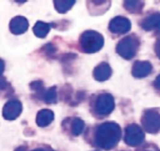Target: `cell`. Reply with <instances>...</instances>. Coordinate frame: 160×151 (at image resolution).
<instances>
[{"label": "cell", "mask_w": 160, "mask_h": 151, "mask_svg": "<svg viewBox=\"0 0 160 151\" xmlns=\"http://www.w3.org/2000/svg\"><path fill=\"white\" fill-rule=\"evenodd\" d=\"M153 86L155 87V89L158 91V92H160V75H158L157 77V78L155 79L154 83H153Z\"/></svg>", "instance_id": "cell-22"}, {"label": "cell", "mask_w": 160, "mask_h": 151, "mask_svg": "<svg viewBox=\"0 0 160 151\" xmlns=\"http://www.w3.org/2000/svg\"><path fill=\"white\" fill-rule=\"evenodd\" d=\"M22 111V105L19 100L12 99L8 101L3 107V118L7 120H14L21 115Z\"/></svg>", "instance_id": "cell-7"}, {"label": "cell", "mask_w": 160, "mask_h": 151, "mask_svg": "<svg viewBox=\"0 0 160 151\" xmlns=\"http://www.w3.org/2000/svg\"><path fill=\"white\" fill-rule=\"evenodd\" d=\"M87 3L90 4V7H89V12H91L92 14H94V13H95V15L99 14L98 11H101V13L106 12L103 9H101V7H105L106 3H108V2H105V1H101V2H99V1L98 2V1H94L95 4H93V2L91 1V2H87Z\"/></svg>", "instance_id": "cell-20"}, {"label": "cell", "mask_w": 160, "mask_h": 151, "mask_svg": "<svg viewBox=\"0 0 160 151\" xmlns=\"http://www.w3.org/2000/svg\"><path fill=\"white\" fill-rule=\"evenodd\" d=\"M153 70L152 64L148 61H136L131 69L132 76L136 78H144L148 77Z\"/></svg>", "instance_id": "cell-9"}, {"label": "cell", "mask_w": 160, "mask_h": 151, "mask_svg": "<svg viewBox=\"0 0 160 151\" xmlns=\"http://www.w3.org/2000/svg\"><path fill=\"white\" fill-rule=\"evenodd\" d=\"M42 101H44L46 104H54L57 101V92H56V87H51L46 90Z\"/></svg>", "instance_id": "cell-19"}, {"label": "cell", "mask_w": 160, "mask_h": 151, "mask_svg": "<svg viewBox=\"0 0 160 151\" xmlns=\"http://www.w3.org/2000/svg\"><path fill=\"white\" fill-rule=\"evenodd\" d=\"M54 120V114L50 109H41L38 112L36 117V123L38 127H47Z\"/></svg>", "instance_id": "cell-13"}, {"label": "cell", "mask_w": 160, "mask_h": 151, "mask_svg": "<svg viewBox=\"0 0 160 151\" xmlns=\"http://www.w3.org/2000/svg\"><path fill=\"white\" fill-rule=\"evenodd\" d=\"M114 98L110 93H101L98 95L93 103V111L97 116H109L114 109Z\"/></svg>", "instance_id": "cell-4"}, {"label": "cell", "mask_w": 160, "mask_h": 151, "mask_svg": "<svg viewBox=\"0 0 160 151\" xmlns=\"http://www.w3.org/2000/svg\"><path fill=\"white\" fill-rule=\"evenodd\" d=\"M141 46L140 38L135 35H129L122 38L116 45V52L126 60H131L138 52Z\"/></svg>", "instance_id": "cell-3"}, {"label": "cell", "mask_w": 160, "mask_h": 151, "mask_svg": "<svg viewBox=\"0 0 160 151\" xmlns=\"http://www.w3.org/2000/svg\"><path fill=\"white\" fill-rule=\"evenodd\" d=\"M32 151H54L51 147L49 146H44V147H39V148H37L35 149H33Z\"/></svg>", "instance_id": "cell-23"}, {"label": "cell", "mask_w": 160, "mask_h": 151, "mask_svg": "<svg viewBox=\"0 0 160 151\" xmlns=\"http://www.w3.org/2000/svg\"><path fill=\"white\" fill-rule=\"evenodd\" d=\"M26 150V148L25 147H22V146H21V147H19V148H17L15 151H25Z\"/></svg>", "instance_id": "cell-24"}, {"label": "cell", "mask_w": 160, "mask_h": 151, "mask_svg": "<svg viewBox=\"0 0 160 151\" xmlns=\"http://www.w3.org/2000/svg\"><path fill=\"white\" fill-rule=\"evenodd\" d=\"M155 52L160 59V39H158L155 43Z\"/></svg>", "instance_id": "cell-21"}, {"label": "cell", "mask_w": 160, "mask_h": 151, "mask_svg": "<svg viewBox=\"0 0 160 151\" xmlns=\"http://www.w3.org/2000/svg\"><path fill=\"white\" fill-rule=\"evenodd\" d=\"M145 134L142 129L135 123L129 124L126 127L125 142L129 147H138L144 141Z\"/></svg>", "instance_id": "cell-6"}, {"label": "cell", "mask_w": 160, "mask_h": 151, "mask_svg": "<svg viewBox=\"0 0 160 151\" xmlns=\"http://www.w3.org/2000/svg\"><path fill=\"white\" fill-rule=\"evenodd\" d=\"M68 122L69 123V132L74 136L80 135L84 129V121L79 118H69L68 119Z\"/></svg>", "instance_id": "cell-14"}, {"label": "cell", "mask_w": 160, "mask_h": 151, "mask_svg": "<svg viewBox=\"0 0 160 151\" xmlns=\"http://www.w3.org/2000/svg\"><path fill=\"white\" fill-rule=\"evenodd\" d=\"M144 131L149 134H158L160 132V109L147 108L143 111L141 119Z\"/></svg>", "instance_id": "cell-5"}, {"label": "cell", "mask_w": 160, "mask_h": 151, "mask_svg": "<svg viewBox=\"0 0 160 151\" xmlns=\"http://www.w3.org/2000/svg\"><path fill=\"white\" fill-rule=\"evenodd\" d=\"M29 88L30 90L37 95L38 99L39 100H42L43 98V95L46 92L45 88H44V83L43 81L41 80H35V81H32L30 84H29Z\"/></svg>", "instance_id": "cell-17"}, {"label": "cell", "mask_w": 160, "mask_h": 151, "mask_svg": "<svg viewBox=\"0 0 160 151\" xmlns=\"http://www.w3.org/2000/svg\"><path fill=\"white\" fill-rule=\"evenodd\" d=\"M112 69L111 65L106 62H102L99 64H98L93 71V77L98 81L108 80L112 77Z\"/></svg>", "instance_id": "cell-12"}, {"label": "cell", "mask_w": 160, "mask_h": 151, "mask_svg": "<svg viewBox=\"0 0 160 151\" xmlns=\"http://www.w3.org/2000/svg\"><path fill=\"white\" fill-rule=\"evenodd\" d=\"M121 128L113 121L101 123L96 129L94 134L95 147L100 148L105 150L114 149L121 139Z\"/></svg>", "instance_id": "cell-1"}, {"label": "cell", "mask_w": 160, "mask_h": 151, "mask_svg": "<svg viewBox=\"0 0 160 151\" xmlns=\"http://www.w3.org/2000/svg\"><path fill=\"white\" fill-rule=\"evenodd\" d=\"M29 23L25 17L16 16L9 21V31L13 35H22L28 29Z\"/></svg>", "instance_id": "cell-11"}, {"label": "cell", "mask_w": 160, "mask_h": 151, "mask_svg": "<svg viewBox=\"0 0 160 151\" xmlns=\"http://www.w3.org/2000/svg\"><path fill=\"white\" fill-rule=\"evenodd\" d=\"M51 25H52L51 23H47V22L38 21L35 23V25L33 27V32L36 36H38L39 38H44L49 34L50 29L52 27Z\"/></svg>", "instance_id": "cell-15"}, {"label": "cell", "mask_w": 160, "mask_h": 151, "mask_svg": "<svg viewBox=\"0 0 160 151\" xmlns=\"http://www.w3.org/2000/svg\"><path fill=\"white\" fill-rule=\"evenodd\" d=\"M141 27L145 31H156L160 29V12H153L143 18L140 22Z\"/></svg>", "instance_id": "cell-10"}, {"label": "cell", "mask_w": 160, "mask_h": 151, "mask_svg": "<svg viewBox=\"0 0 160 151\" xmlns=\"http://www.w3.org/2000/svg\"><path fill=\"white\" fill-rule=\"evenodd\" d=\"M104 46L103 35L94 30L84 31L79 38V48L82 52L95 53L99 51Z\"/></svg>", "instance_id": "cell-2"}, {"label": "cell", "mask_w": 160, "mask_h": 151, "mask_svg": "<svg viewBox=\"0 0 160 151\" xmlns=\"http://www.w3.org/2000/svg\"><path fill=\"white\" fill-rule=\"evenodd\" d=\"M131 29V21L123 16L114 17L110 21L109 23V30L111 33L113 34H126Z\"/></svg>", "instance_id": "cell-8"}, {"label": "cell", "mask_w": 160, "mask_h": 151, "mask_svg": "<svg viewBox=\"0 0 160 151\" xmlns=\"http://www.w3.org/2000/svg\"><path fill=\"white\" fill-rule=\"evenodd\" d=\"M124 7L132 14H139L144 7V2L142 1H125Z\"/></svg>", "instance_id": "cell-16"}, {"label": "cell", "mask_w": 160, "mask_h": 151, "mask_svg": "<svg viewBox=\"0 0 160 151\" xmlns=\"http://www.w3.org/2000/svg\"><path fill=\"white\" fill-rule=\"evenodd\" d=\"M157 34H158V35H160V29L158 31V32H157Z\"/></svg>", "instance_id": "cell-25"}, {"label": "cell", "mask_w": 160, "mask_h": 151, "mask_svg": "<svg viewBox=\"0 0 160 151\" xmlns=\"http://www.w3.org/2000/svg\"><path fill=\"white\" fill-rule=\"evenodd\" d=\"M76 3V1L74 0H66V1H57L54 0L53 1V6L54 8L57 10V12L59 13H66L68 12Z\"/></svg>", "instance_id": "cell-18"}, {"label": "cell", "mask_w": 160, "mask_h": 151, "mask_svg": "<svg viewBox=\"0 0 160 151\" xmlns=\"http://www.w3.org/2000/svg\"><path fill=\"white\" fill-rule=\"evenodd\" d=\"M123 151H125V150H123Z\"/></svg>", "instance_id": "cell-26"}]
</instances>
